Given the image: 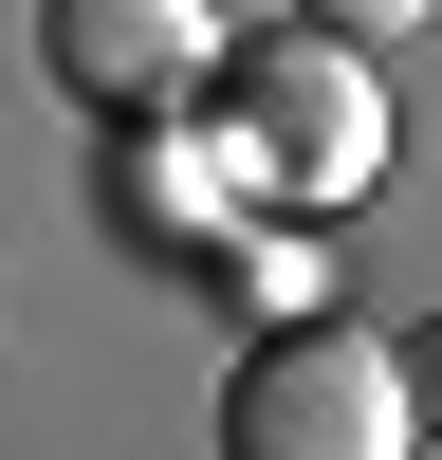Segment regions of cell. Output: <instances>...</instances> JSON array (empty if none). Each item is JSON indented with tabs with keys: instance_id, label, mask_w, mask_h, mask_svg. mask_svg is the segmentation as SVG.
Here are the masks:
<instances>
[{
	"instance_id": "obj_1",
	"label": "cell",
	"mask_w": 442,
	"mask_h": 460,
	"mask_svg": "<svg viewBox=\"0 0 442 460\" xmlns=\"http://www.w3.org/2000/svg\"><path fill=\"white\" fill-rule=\"evenodd\" d=\"M221 111H240L258 203H368L387 184V93H368V37H332V19L240 37L221 56Z\"/></svg>"
},
{
	"instance_id": "obj_4",
	"label": "cell",
	"mask_w": 442,
	"mask_h": 460,
	"mask_svg": "<svg viewBox=\"0 0 442 460\" xmlns=\"http://www.w3.org/2000/svg\"><path fill=\"white\" fill-rule=\"evenodd\" d=\"M295 19H332V37H368V56H387V37H424L442 0H295Z\"/></svg>"
},
{
	"instance_id": "obj_2",
	"label": "cell",
	"mask_w": 442,
	"mask_h": 460,
	"mask_svg": "<svg viewBox=\"0 0 442 460\" xmlns=\"http://www.w3.org/2000/svg\"><path fill=\"white\" fill-rule=\"evenodd\" d=\"M405 442H424V387H405L387 332L295 314L221 368V460H405Z\"/></svg>"
},
{
	"instance_id": "obj_3",
	"label": "cell",
	"mask_w": 442,
	"mask_h": 460,
	"mask_svg": "<svg viewBox=\"0 0 442 460\" xmlns=\"http://www.w3.org/2000/svg\"><path fill=\"white\" fill-rule=\"evenodd\" d=\"M37 56H56V93L74 111H184V93H221V0H37Z\"/></svg>"
},
{
	"instance_id": "obj_5",
	"label": "cell",
	"mask_w": 442,
	"mask_h": 460,
	"mask_svg": "<svg viewBox=\"0 0 442 460\" xmlns=\"http://www.w3.org/2000/svg\"><path fill=\"white\" fill-rule=\"evenodd\" d=\"M405 387H424V424H442V332H424V350H405Z\"/></svg>"
}]
</instances>
